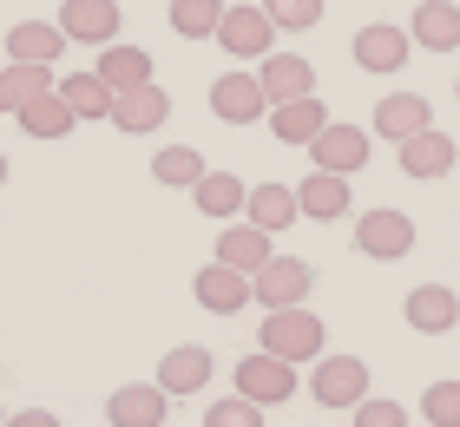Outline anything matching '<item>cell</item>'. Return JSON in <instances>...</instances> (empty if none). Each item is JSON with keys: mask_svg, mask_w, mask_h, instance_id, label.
<instances>
[{"mask_svg": "<svg viewBox=\"0 0 460 427\" xmlns=\"http://www.w3.org/2000/svg\"><path fill=\"white\" fill-rule=\"evenodd\" d=\"M349 414H355V427H408V408L402 401H382V395H362Z\"/></svg>", "mask_w": 460, "mask_h": 427, "instance_id": "cell-34", "label": "cell"}, {"mask_svg": "<svg viewBox=\"0 0 460 427\" xmlns=\"http://www.w3.org/2000/svg\"><path fill=\"white\" fill-rule=\"evenodd\" d=\"M13 119H20V132H27V138H66L73 125H79V112L59 99V85H53V93H40L33 105H20Z\"/></svg>", "mask_w": 460, "mask_h": 427, "instance_id": "cell-27", "label": "cell"}, {"mask_svg": "<svg viewBox=\"0 0 460 427\" xmlns=\"http://www.w3.org/2000/svg\"><path fill=\"white\" fill-rule=\"evenodd\" d=\"M66 47L73 40L59 33V20H20V27L7 33V59H33V67H53Z\"/></svg>", "mask_w": 460, "mask_h": 427, "instance_id": "cell-23", "label": "cell"}, {"mask_svg": "<svg viewBox=\"0 0 460 427\" xmlns=\"http://www.w3.org/2000/svg\"><path fill=\"white\" fill-rule=\"evenodd\" d=\"M243 198H250V184L230 178V171H204V178L191 184V204L204 210V218H217V224L243 218Z\"/></svg>", "mask_w": 460, "mask_h": 427, "instance_id": "cell-24", "label": "cell"}, {"mask_svg": "<svg viewBox=\"0 0 460 427\" xmlns=\"http://www.w3.org/2000/svg\"><path fill=\"white\" fill-rule=\"evenodd\" d=\"M0 427H7V414H0Z\"/></svg>", "mask_w": 460, "mask_h": 427, "instance_id": "cell-38", "label": "cell"}, {"mask_svg": "<svg viewBox=\"0 0 460 427\" xmlns=\"http://www.w3.org/2000/svg\"><path fill=\"white\" fill-rule=\"evenodd\" d=\"M257 349L270 355H283V361H316L323 355V316H309L303 303L296 309H263V335H257Z\"/></svg>", "mask_w": 460, "mask_h": 427, "instance_id": "cell-1", "label": "cell"}, {"mask_svg": "<svg viewBox=\"0 0 460 427\" xmlns=\"http://www.w3.org/2000/svg\"><path fill=\"white\" fill-rule=\"evenodd\" d=\"M408 33H414L421 53H454L460 47V7H454V0H414Z\"/></svg>", "mask_w": 460, "mask_h": 427, "instance_id": "cell-16", "label": "cell"}, {"mask_svg": "<svg viewBox=\"0 0 460 427\" xmlns=\"http://www.w3.org/2000/svg\"><path fill=\"white\" fill-rule=\"evenodd\" d=\"M224 0H172V33L178 40H217Z\"/></svg>", "mask_w": 460, "mask_h": 427, "instance_id": "cell-30", "label": "cell"}, {"mask_svg": "<svg viewBox=\"0 0 460 427\" xmlns=\"http://www.w3.org/2000/svg\"><path fill=\"white\" fill-rule=\"evenodd\" d=\"M152 178H158V184H184V191H191V184L204 178V158L191 152V145H164V152L152 158Z\"/></svg>", "mask_w": 460, "mask_h": 427, "instance_id": "cell-31", "label": "cell"}, {"mask_svg": "<svg viewBox=\"0 0 460 427\" xmlns=\"http://www.w3.org/2000/svg\"><path fill=\"white\" fill-rule=\"evenodd\" d=\"M191 296L211 316H237V309H250L257 296H250V276L243 270H230V263H211V270H198V283H191Z\"/></svg>", "mask_w": 460, "mask_h": 427, "instance_id": "cell-15", "label": "cell"}, {"mask_svg": "<svg viewBox=\"0 0 460 427\" xmlns=\"http://www.w3.org/2000/svg\"><path fill=\"white\" fill-rule=\"evenodd\" d=\"M0 184H7V152H0Z\"/></svg>", "mask_w": 460, "mask_h": 427, "instance_id": "cell-37", "label": "cell"}, {"mask_svg": "<svg viewBox=\"0 0 460 427\" xmlns=\"http://www.w3.org/2000/svg\"><path fill=\"white\" fill-rule=\"evenodd\" d=\"M309 289H316V270H309L303 256H270V263L250 276V296H257L263 309H296V303H309Z\"/></svg>", "mask_w": 460, "mask_h": 427, "instance_id": "cell-4", "label": "cell"}, {"mask_svg": "<svg viewBox=\"0 0 460 427\" xmlns=\"http://www.w3.org/2000/svg\"><path fill=\"white\" fill-rule=\"evenodd\" d=\"M217 263L243 270V276H257V270L270 263V230H257V224H224V237H217Z\"/></svg>", "mask_w": 460, "mask_h": 427, "instance_id": "cell-26", "label": "cell"}, {"mask_svg": "<svg viewBox=\"0 0 460 427\" xmlns=\"http://www.w3.org/2000/svg\"><path fill=\"white\" fill-rule=\"evenodd\" d=\"M402 316H408V329H421V335H447V329H460V296L447 283H421V289H408Z\"/></svg>", "mask_w": 460, "mask_h": 427, "instance_id": "cell-14", "label": "cell"}, {"mask_svg": "<svg viewBox=\"0 0 460 427\" xmlns=\"http://www.w3.org/2000/svg\"><path fill=\"white\" fill-rule=\"evenodd\" d=\"M59 33L73 47H112L119 40V0H59Z\"/></svg>", "mask_w": 460, "mask_h": 427, "instance_id": "cell-8", "label": "cell"}, {"mask_svg": "<svg viewBox=\"0 0 460 427\" xmlns=\"http://www.w3.org/2000/svg\"><path fill=\"white\" fill-rule=\"evenodd\" d=\"M53 67H33V59H7L0 67V112H20V105H33L40 93H53Z\"/></svg>", "mask_w": 460, "mask_h": 427, "instance_id": "cell-25", "label": "cell"}, {"mask_svg": "<svg viewBox=\"0 0 460 427\" xmlns=\"http://www.w3.org/2000/svg\"><path fill=\"white\" fill-rule=\"evenodd\" d=\"M59 99H66L79 119H112V85L99 73H66L59 79Z\"/></svg>", "mask_w": 460, "mask_h": 427, "instance_id": "cell-29", "label": "cell"}, {"mask_svg": "<svg viewBox=\"0 0 460 427\" xmlns=\"http://www.w3.org/2000/svg\"><path fill=\"white\" fill-rule=\"evenodd\" d=\"M237 395L257 401V408H283V401L296 395V361H283V355H270V349L243 355L237 361Z\"/></svg>", "mask_w": 460, "mask_h": 427, "instance_id": "cell-3", "label": "cell"}, {"mask_svg": "<svg viewBox=\"0 0 460 427\" xmlns=\"http://www.w3.org/2000/svg\"><path fill=\"white\" fill-rule=\"evenodd\" d=\"M296 204H303V218H316V224H336L342 210H355L342 171H309V178L296 184Z\"/></svg>", "mask_w": 460, "mask_h": 427, "instance_id": "cell-22", "label": "cell"}, {"mask_svg": "<svg viewBox=\"0 0 460 427\" xmlns=\"http://www.w3.org/2000/svg\"><path fill=\"white\" fill-rule=\"evenodd\" d=\"M309 395H316V408H355L368 395V361L362 355H316Z\"/></svg>", "mask_w": 460, "mask_h": 427, "instance_id": "cell-5", "label": "cell"}, {"mask_svg": "<svg viewBox=\"0 0 460 427\" xmlns=\"http://www.w3.org/2000/svg\"><path fill=\"white\" fill-rule=\"evenodd\" d=\"M329 125V105L309 93V99H283V105H270V132H277V145H309Z\"/></svg>", "mask_w": 460, "mask_h": 427, "instance_id": "cell-21", "label": "cell"}, {"mask_svg": "<svg viewBox=\"0 0 460 427\" xmlns=\"http://www.w3.org/2000/svg\"><path fill=\"white\" fill-rule=\"evenodd\" d=\"M217 47L230 53V59H263V53H277V20H270L263 7H224V20H217Z\"/></svg>", "mask_w": 460, "mask_h": 427, "instance_id": "cell-6", "label": "cell"}, {"mask_svg": "<svg viewBox=\"0 0 460 427\" xmlns=\"http://www.w3.org/2000/svg\"><path fill=\"white\" fill-rule=\"evenodd\" d=\"M454 93H460V79H454Z\"/></svg>", "mask_w": 460, "mask_h": 427, "instance_id": "cell-39", "label": "cell"}, {"mask_svg": "<svg viewBox=\"0 0 460 427\" xmlns=\"http://www.w3.org/2000/svg\"><path fill=\"white\" fill-rule=\"evenodd\" d=\"M204 427H263V408H257V401H243V395H230V401H211Z\"/></svg>", "mask_w": 460, "mask_h": 427, "instance_id": "cell-35", "label": "cell"}, {"mask_svg": "<svg viewBox=\"0 0 460 427\" xmlns=\"http://www.w3.org/2000/svg\"><path fill=\"white\" fill-rule=\"evenodd\" d=\"M263 99L283 105V99H309L316 93V67H309L303 53H263Z\"/></svg>", "mask_w": 460, "mask_h": 427, "instance_id": "cell-17", "label": "cell"}, {"mask_svg": "<svg viewBox=\"0 0 460 427\" xmlns=\"http://www.w3.org/2000/svg\"><path fill=\"white\" fill-rule=\"evenodd\" d=\"M164 119H172V93H164L158 79L132 85V93H112V125H119V132L145 138V132H158Z\"/></svg>", "mask_w": 460, "mask_h": 427, "instance_id": "cell-10", "label": "cell"}, {"mask_svg": "<svg viewBox=\"0 0 460 427\" xmlns=\"http://www.w3.org/2000/svg\"><path fill=\"white\" fill-rule=\"evenodd\" d=\"M303 218V204H296V184H250V198H243V224H257V230H289Z\"/></svg>", "mask_w": 460, "mask_h": 427, "instance_id": "cell-18", "label": "cell"}, {"mask_svg": "<svg viewBox=\"0 0 460 427\" xmlns=\"http://www.w3.org/2000/svg\"><path fill=\"white\" fill-rule=\"evenodd\" d=\"M368 138L375 132H362V125H336L329 119L316 138H309V165L316 171H342V178H355V171L368 165Z\"/></svg>", "mask_w": 460, "mask_h": 427, "instance_id": "cell-7", "label": "cell"}, {"mask_svg": "<svg viewBox=\"0 0 460 427\" xmlns=\"http://www.w3.org/2000/svg\"><path fill=\"white\" fill-rule=\"evenodd\" d=\"M394 152H402V171H408V178H447V171H454V138L441 132V125H428V132H414L408 145H394Z\"/></svg>", "mask_w": 460, "mask_h": 427, "instance_id": "cell-19", "label": "cell"}, {"mask_svg": "<svg viewBox=\"0 0 460 427\" xmlns=\"http://www.w3.org/2000/svg\"><path fill=\"white\" fill-rule=\"evenodd\" d=\"M7 427H59L47 408H20V414H7Z\"/></svg>", "mask_w": 460, "mask_h": 427, "instance_id": "cell-36", "label": "cell"}, {"mask_svg": "<svg viewBox=\"0 0 460 427\" xmlns=\"http://www.w3.org/2000/svg\"><path fill=\"white\" fill-rule=\"evenodd\" d=\"M434 125V105L421 93H388L382 105H375V119H368V132L375 138H388V145H408L414 132H428Z\"/></svg>", "mask_w": 460, "mask_h": 427, "instance_id": "cell-11", "label": "cell"}, {"mask_svg": "<svg viewBox=\"0 0 460 427\" xmlns=\"http://www.w3.org/2000/svg\"><path fill=\"white\" fill-rule=\"evenodd\" d=\"M164 414H172V395H164L158 381H125V388L106 401L112 427H164Z\"/></svg>", "mask_w": 460, "mask_h": 427, "instance_id": "cell-13", "label": "cell"}, {"mask_svg": "<svg viewBox=\"0 0 460 427\" xmlns=\"http://www.w3.org/2000/svg\"><path fill=\"white\" fill-rule=\"evenodd\" d=\"M93 73L106 79L112 93H132V85L152 79V53H145V47H119V40H112V47H99V67Z\"/></svg>", "mask_w": 460, "mask_h": 427, "instance_id": "cell-28", "label": "cell"}, {"mask_svg": "<svg viewBox=\"0 0 460 427\" xmlns=\"http://www.w3.org/2000/svg\"><path fill=\"white\" fill-rule=\"evenodd\" d=\"M355 250H362L368 263H402V256L414 250V218L394 210V204L362 210V218H355Z\"/></svg>", "mask_w": 460, "mask_h": 427, "instance_id": "cell-2", "label": "cell"}, {"mask_svg": "<svg viewBox=\"0 0 460 427\" xmlns=\"http://www.w3.org/2000/svg\"><path fill=\"white\" fill-rule=\"evenodd\" d=\"M211 349H198V342H184V349H172L158 361V388L164 395H198V388H211Z\"/></svg>", "mask_w": 460, "mask_h": 427, "instance_id": "cell-20", "label": "cell"}, {"mask_svg": "<svg viewBox=\"0 0 460 427\" xmlns=\"http://www.w3.org/2000/svg\"><path fill=\"white\" fill-rule=\"evenodd\" d=\"M408 59H414V33H408V27L375 20V27L355 33V67H362V73H402Z\"/></svg>", "mask_w": 460, "mask_h": 427, "instance_id": "cell-9", "label": "cell"}, {"mask_svg": "<svg viewBox=\"0 0 460 427\" xmlns=\"http://www.w3.org/2000/svg\"><path fill=\"white\" fill-rule=\"evenodd\" d=\"M211 112H217L224 125H257V119L270 112L263 79H257V73H224V79L211 85Z\"/></svg>", "mask_w": 460, "mask_h": 427, "instance_id": "cell-12", "label": "cell"}, {"mask_svg": "<svg viewBox=\"0 0 460 427\" xmlns=\"http://www.w3.org/2000/svg\"><path fill=\"white\" fill-rule=\"evenodd\" d=\"M263 13L277 20V33H309L323 20V0H263Z\"/></svg>", "mask_w": 460, "mask_h": 427, "instance_id": "cell-32", "label": "cell"}, {"mask_svg": "<svg viewBox=\"0 0 460 427\" xmlns=\"http://www.w3.org/2000/svg\"><path fill=\"white\" fill-rule=\"evenodd\" d=\"M421 414L434 427H460V381H434V388L421 395Z\"/></svg>", "mask_w": 460, "mask_h": 427, "instance_id": "cell-33", "label": "cell"}]
</instances>
